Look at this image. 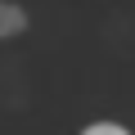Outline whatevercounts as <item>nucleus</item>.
Listing matches in <instances>:
<instances>
[{
    "label": "nucleus",
    "mask_w": 135,
    "mask_h": 135,
    "mask_svg": "<svg viewBox=\"0 0 135 135\" xmlns=\"http://www.w3.org/2000/svg\"><path fill=\"white\" fill-rule=\"evenodd\" d=\"M23 27H27V14L9 0H0V36H18Z\"/></svg>",
    "instance_id": "nucleus-1"
},
{
    "label": "nucleus",
    "mask_w": 135,
    "mask_h": 135,
    "mask_svg": "<svg viewBox=\"0 0 135 135\" xmlns=\"http://www.w3.org/2000/svg\"><path fill=\"white\" fill-rule=\"evenodd\" d=\"M81 135H131L126 126H117V122H90Z\"/></svg>",
    "instance_id": "nucleus-2"
}]
</instances>
